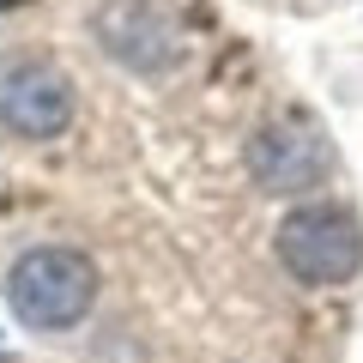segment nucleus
Returning <instances> with one entry per match:
<instances>
[{
  "instance_id": "2",
  "label": "nucleus",
  "mask_w": 363,
  "mask_h": 363,
  "mask_svg": "<svg viewBox=\"0 0 363 363\" xmlns=\"http://www.w3.org/2000/svg\"><path fill=\"white\" fill-rule=\"evenodd\" d=\"M272 248H279V260L297 285H351L363 267V224L351 206L309 200V206L285 212Z\"/></svg>"
},
{
  "instance_id": "1",
  "label": "nucleus",
  "mask_w": 363,
  "mask_h": 363,
  "mask_svg": "<svg viewBox=\"0 0 363 363\" xmlns=\"http://www.w3.org/2000/svg\"><path fill=\"white\" fill-rule=\"evenodd\" d=\"M91 303H97V267L67 242L25 248L6 272V309L30 333H67L91 315Z\"/></svg>"
},
{
  "instance_id": "5",
  "label": "nucleus",
  "mask_w": 363,
  "mask_h": 363,
  "mask_svg": "<svg viewBox=\"0 0 363 363\" xmlns=\"http://www.w3.org/2000/svg\"><path fill=\"white\" fill-rule=\"evenodd\" d=\"M97 37H104V49L116 55V61L140 67V73H157V67L176 61V25H169L164 6H152V0H109L104 13H97Z\"/></svg>"
},
{
  "instance_id": "4",
  "label": "nucleus",
  "mask_w": 363,
  "mask_h": 363,
  "mask_svg": "<svg viewBox=\"0 0 363 363\" xmlns=\"http://www.w3.org/2000/svg\"><path fill=\"white\" fill-rule=\"evenodd\" d=\"M248 169L267 194H303L333 176V140L315 116H279L248 140Z\"/></svg>"
},
{
  "instance_id": "3",
  "label": "nucleus",
  "mask_w": 363,
  "mask_h": 363,
  "mask_svg": "<svg viewBox=\"0 0 363 363\" xmlns=\"http://www.w3.org/2000/svg\"><path fill=\"white\" fill-rule=\"evenodd\" d=\"M73 121V79L37 49L0 55V128L18 140H55Z\"/></svg>"
}]
</instances>
